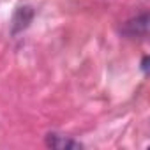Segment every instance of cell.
<instances>
[{"mask_svg":"<svg viewBox=\"0 0 150 150\" xmlns=\"http://www.w3.org/2000/svg\"><path fill=\"white\" fill-rule=\"evenodd\" d=\"M48 145L51 148H57V150H65V148H80L81 145L72 141L69 138H64V136H58V134H48Z\"/></svg>","mask_w":150,"mask_h":150,"instance_id":"obj_1","label":"cell"}]
</instances>
